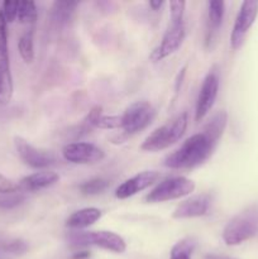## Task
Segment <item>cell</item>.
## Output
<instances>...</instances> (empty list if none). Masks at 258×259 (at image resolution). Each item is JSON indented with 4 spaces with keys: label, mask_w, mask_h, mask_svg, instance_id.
Here are the masks:
<instances>
[{
    "label": "cell",
    "mask_w": 258,
    "mask_h": 259,
    "mask_svg": "<svg viewBox=\"0 0 258 259\" xmlns=\"http://www.w3.org/2000/svg\"><path fill=\"white\" fill-rule=\"evenodd\" d=\"M58 180H60V176L56 172L39 171L20 180L19 185H18V189L29 192L39 191V190L53 186L55 184H57Z\"/></svg>",
    "instance_id": "15"
},
{
    "label": "cell",
    "mask_w": 258,
    "mask_h": 259,
    "mask_svg": "<svg viewBox=\"0 0 258 259\" xmlns=\"http://www.w3.org/2000/svg\"><path fill=\"white\" fill-rule=\"evenodd\" d=\"M219 142L215 141L206 131L187 138L176 151L164 158L163 166L171 169L195 168L210 158Z\"/></svg>",
    "instance_id": "1"
},
{
    "label": "cell",
    "mask_w": 258,
    "mask_h": 259,
    "mask_svg": "<svg viewBox=\"0 0 258 259\" xmlns=\"http://www.w3.org/2000/svg\"><path fill=\"white\" fill-rule=\"evenodd\" d=\"M101 215H103V212L98 207H83V209L72 212L67 218L66 227L75 230L86 229V228L95 224L100 219Z\"/></svg>",
    "instance_id": "16"
},
{
    "label": "cell",
    "mask_w": 258,
    "mask_h": 259,
    "mask_svg": "<svg viewBox=\"0 0 258 259\" xmlns=\"http://www.w3.org/2000/svg\"><path fill=\"white\" fill-rule=\"evenodd\" d=\"M197 240L194 237L182 238L172 247L169 259H192V253L196 248Z\"/></svg>",
    "instance_id": "19"
},
{
    "label": "cell",
    "mask_w": 258,
    "mask_h": 259,
    "mask_svg": "<svg viewBox=\"0 0 258 259\" xmlns=\"http://www.w3.org/2000/svg\"><path fill=\"white\" fill-rule=\"evenodd\" d=\"M156 116V111L151 104L146 100H138L132 103L121 114V121L125 136H133L146 129Z\"/></svg>",
    "instance_id": "5"
},
{
    "label": "cell",
    "mask_w": 258,
    "mask_h": 259,
    "mask_svg": "<svg viewBox=\"0 0 258 259\" xmlns=\"http://www.w3.org/2000/svg\"><path fill=\"white\" fill-rule=\"evenodd\" d=\"M258 15V2L254 0H245L242 3L233 25L232 34H230V47L233 51L239 50L244 43L248 32L254 24Z\"/></svg>",
    "instance_id": "7"
},
{
    "label": "cell",
    "mask_w": 258,
    "mask_h": 259,
    "mask_svg": "<svg viewBox=\"0 0 258 259\" xmlns=\"http://www.w3.org/2000/svg\"><path fill=\"white\" fill-rule=\"evenodd\" d=\"M17 190L18 186L14 182L0 174V194H12V192H17Z\"/></svg>",
    "instance_id": "29"
},
{
    "label": "cell",
    "mask_w": 258,
    "mask_h": 259,
    "mask_svg": "<svg viewBox=\"0 0 258 259\" xmlns=\"http://www.w3.org/2000/svg\"><path fill=\"white\" fill-rule=\"evenodd\" d=\"M225 14V3L222 0L207 2V30L206 46L211 48V42L217 37Z\"/></svg>",
    "instance_id": "14"
},
{
    "label": "cell",
    "mask_w": 258,
    "mask_h": 259,
    "mask_svg": "<svg viewBox=\"0 0 258 259\" xmlns=\"http://www.w3.org/2000/svg\"><path fill=\"white\" fill-rule=\"evenodd\" d=\"M0 55H9L8 48V23L0 10Z\"/></svg>",
    "instance_id": "26"
},
{
    "label": "cell",
    "mask_w": 258,
    "mask_h": 259,
    "mask_svg": "<svg viewBox=\"0 0 258 259\" xmlns=\"http://www.w3.org/2000/svg\"><path fill=\"white\" fill-rule=\"evenodd\" d=\"M90 257V253L86 252V250H82V252H77L72 255V259H86Z\"/></svg>",
    "instance_id": "31"
},
{
    "label": "cell",
    "mask_w": 258,
    "mask_h": 259,
    "mask_svg": "<svg viewBox=\"0 0 258 259\" xmlns=\"http://www.w3.org/2000/svg\"><path fill=\"white\" fill-rule=\"evenodd\" d=\"M63 158L73 164H93L105 158V152L100 147L86 142L66 144L62 149Z\"/></svg>",
    "instance_id": "10"
},
{
    "label": "cell",
    "mask_w": 258,
    "mask_h": 259,
    "mask_svg": "<svg viewBox=\"0 0 258 259\" xmlns=\"http://www.w3.org/2000/svg\"><path fill=\"white\" fill-rule=\"evenodd\" d=\"M18 8H19V2H7L3 3L2 13L4 15L7 23H13L18 18Z\"/></svg>",
    "instance_id": "25"
},
{
    "label": "cell",
    "mask_w": 258,
    "mask_h": 259,
    "mask_svg": "<svg viewBox=\"0 0 258 259\" xmlns=\"http://www.w3.org/2000/svg\"><path fill=\"white\" fill-rule=\"evenodd\" d=\"M211 199L207 194L195 195L184 200L172 212L174 219H194V218H201L209 212Z\"/></svg>",
    "instance_id": "13"
},
{
    "label": "cell",
    "mask_w": 258,
    "mask_h": 259,
    "mask_svg": "<svg viewBox=\"0 0 258 259\" xmlns=\"http://www.w3.org/2000/svg\"><path fill=\"white\" fill-rule=\"evenodd\" d=\"M185 35H186V30H185L184 20L181 22L169 20V24L162 37L161 43L152 51V53L149 55V60L152 62H159V61L174 55L181 47Z\"/></svg>",
    "instance_id": "8"
},
{
    "label": "cell",
    "mask_w": 258,
    "mask_h": 259,
    "mask_svg": "<svg viewBox=\"0 0 258 259\" xmlns=\"http://www.w3.org/2000/svg\"><path fill=\"white\" fill-rule=\"evenodd\" d=\"M38 19V10L35 7L34 2H19V8H18V20L22 24L34 25Z\"/></svg>",
    "instance_id": "20"
},
{
    "label": "cell",
    "mask_w": 258,
    "mask_h": 259,
    "mask_svg": "<svg viewBox=\"0 0 258 259\" xmlns=\"http://www.w3.org/2000/svg\"><path fill=\"white\" fill-rule=\"evenodd\" d=\"M206 259H235L229 257V255H224V254H207Z\"/></svg>",
    "instance_id": "32"
},
{
    "label": "cell",
    "mask_w": 258,
    "mask_h": 259,
    "mask_svg": "<svg viewBox=\"0 0 258 259\" xmlns=\"http://www.w3.org/2000/svg\"><path fill=\"white\" fill-rule=\"evenodd\" d=\"M195 182L184 176L169 177L159 182L151 192L146 196V201L151 204L156 202L171 201V200L181 199L192 194L195 190Z\"/></svg>",
    "instance_id": "4"
},
{
    "label": "cell",
    "mask_w": 258,
    "mask_h": 259,
    "mask_svg": "<svg viewBox=\"0 0 258 259\" xmlns=\"http://www.w3.org/2000/svg\"><path fill=\"white\" fill-rule=\"evenodd\" d=\"M159 177H161V175L157 171L139 172L136 176L131 177L121 185H119L118 189L115 190V197L119 200L129 199V197L134 196L138 192L152 186L154 182H157Z\"/></svg>",
    "instance_id": "12"
},
{
    "label": "cell",
    "mask_w": 258,
    "mask_h": 259,
    "mask_svg": "<svg viewBox=\"0 0 258 259\" xmlns=\"http://www.w3.org/2000/svg\"><path fill=\"white\" fill-rule=\"evenodd\" d=\"M109 186V181L105 179H101V177H98V179H91L89 181L83 182V184L80 185V191L82 195H86V196H93V195L101 194L103 191H105Z\"/></svg>",
    "instance_id": "22"
},
{
    "label": "cell",
    "mask_w": 258,
    "mask_h": 259,
    "mask_svg": "<svg viewBox=\"0 0 258 259\" xmlns=\"http://www.w3.org/2000/svg\"><path fill=\"white\" fill-rule=\"evenodd\" d=\"M255 235H258V204L238 212L223 230V240L228 245H239Z\"/></svg>",
    "instance_id": "3"
},
{
    "label": "cell",
    "mask_w": 258,
    "mask_h": 259,
    "mask_svg": "<svg viewBox=\"0 0 258 259\" xmlns=\"http://www.w3.org/2000/svg\"><path fill=\"white\" fill-rule=\"evenodd\" d=\"M94 245L104 250L121 254L126 250V243L119 234L109 230L83 232V247Z\"/></svg>",
    "instance_id": "11"
},
{
    "label": "cell",
    "mask_w": 258,
    "mask_h": 259,
    "mask_svg": "<svg viewBox=\"0 0 258 259\" xmlns=\"http://www.w3.org/2000/svg\"><path fill=\"white\" fill-rule=\"evenodd\" d=\"M3 249L8 253H13V254H23L24 252H27L28 245L27 243L23 242V240L15 239L10 240V242L4 243L3 244Z\"/></svg>",
    "instance_id": "28"
},
{
    "label": "cell",
    "mask_w": 258,
    "mask_h": 259,
    "mask_svg": "<svg viewBox=\"0 0 258 259\" xmlns=\"http://www.w3.org/2000/svg\"><path fill=\"white\" fill-rule=\"evenodd\" d=\"M220 86V73L217 66L211 68L205 76L204 81L200 88L199 95L196 99V105H195V120L199 123L201 121L207 114L211 111L215 101H217L218 93H219Z\"/></svg>",
    "instance_id": "6"
},
{
    "label": "cell",
    "mask_w": 258,
    "mask_h": 259,
    "mask_svg": "<svg viewBox=\"0 0 258 259\" xmlns=\"http://www.w3.org/2000/svg\"><path fill=\"white\" fill-rule=\"evenodd\" d=\"M25 200V196L19 192L12 194H0V207L2 209H13L22 204Z\"/></svg>",
    "instance_id": "24"
},
{
    "label": "cell",
    "mask_w": 258,
    "mask_h": 259,
    "mask_svg": "<svg viewBox=\"0 0 258 259\" xmlns=\"http://www.w3.org/2000/svg\"><path fill=\"white\" fill-rule=\"evenodd\" d=\"M94 128L99 129H121L123 128V121H121V115H103L99 118Z\"/></svg>",
    "instance_id": "23"
},
{
    "label": "cell",
    "mask_w": 258,
    "mask_h": 259,
    "mask_svg": "<svg viewBox=\"0 0 258 259\" xmlns=\"http://www.w3.org/2000/svg\"><path fill=\"white\" fill-rule=\"evenodd\" d=\"M77 7V3L73 2H56L52 8L53 20L58 23H65L72 15L73 10Z\"/></svg>",
    "instance_id": "21"
},
{
    "label": "cell",
    "mask_w": 258,
    "mask_h": 259,
    "mask_svg": "<svg viewBox=\"0 0 258 259\" xmlns=\"http://www.w3.org/2000/svg\"><path fill=\"white\" fill-rule=\"evenodd\" d=\"M14 146L23 163L32 167V168H48L51 166H55L56 162H57L53 152L37 148L22 137H14Z\"/></svg>",
    "instance_id": "9"
},
{
    "label": "cell",
    "mask_w": 258,
    "mask_h": 259,
    "mask_svg": "<svg viewBox=\"0 0 258 259\" xmlns=\"http://www.w3.org/2000/svg\"><path fill=\"white\" fill-rule=\"evenodd\" d=\"M186 3L185 2H169V20L174 22H181L184 20V13Z\"/></svg>",
    "instance_id": "27"
},
{
    "label": "cell",
    "mask_w": 258,
    "mask_h": 259,
    "mask_svg": "<svg viewBox=\"0 0 258 259\" xmlns=\"http://www.w3.org/2000/svg\"><path fill=\"white\" fill-rule=\"evenodd\" d=\"M33 34L34 30L33 27L25 30L22 35H20L19 40H18V51H19L20 57L23 58L25 63H32L34 61V39H33Z\"/></svg>",
    "instance_id": "18"
},
{
    "label": "cell",
    "mask_w": 258,
    "mask_h": 259,
    "mask_svg": "<svg viewBox=\"0 0 258 259\" xmlns=\"http://www.w3.org/2000/svg\"><path fill=\"white\" fill-rule=\"evenodd\" d=\"M189 124V114L182 111L166 124L154 129L142 143L141 149L144 152H161L169 148L184 137Z\"/></svg>",
    "instance_id": "2"
},
{
    "label": "cell",
    "mask_w": 258,
    "mask_h": 259,
    "mask_svg": "<svg viewBox=\"0 0 258 259\" xmlns=\"http://www.w3.org/2000/svg\"><path fill=\"white\" fill-rule=\"evenodd\" d=\"M14 86L10 71L9 55H0V105H8L13 98Z\"/></svg>",
    "instance_id": "17"
},
{
    "label": "cell",
    "mask_w": 258,
    "mask_h": 259,
    "mask_svg": "<svg viewBox=\"0 0 258 259\" xmlns=\"http://www.w3.org/2000/svg\"><path fill=\"white\" fill-rule=\"evenodd\" d=\"M148 4H149V7L152 8V10L157 12V10H159L162 7H163L164 2H162V0L161 2H159V0H152V2H149Z\"/></svg>",
    "instance_id": "30"
}]
</instances>
